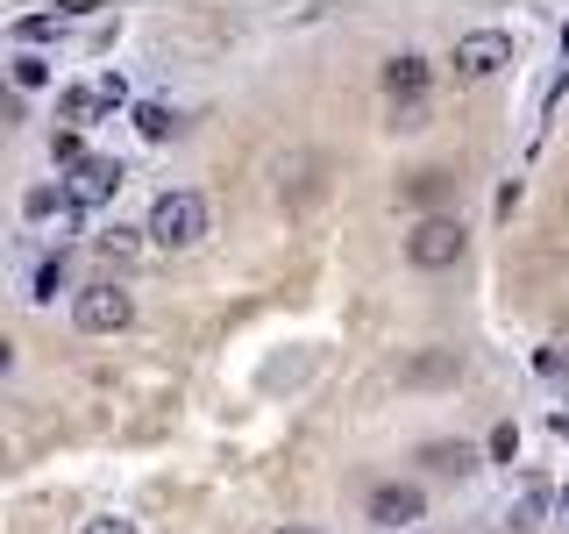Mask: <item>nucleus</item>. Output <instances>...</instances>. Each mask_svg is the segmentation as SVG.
Masks as SVG:
<instances>
[{"label": "nucleus", "instance_id": "1", "mask_svg": "<svg viewBox=\"0 0 569 534\" xmlns=\"http://www.w3.org/2000/svg\"><path fill=\"white\" fill-rule=\"evenodd\" d=\"M157 249H192L207 236V200L200 192H157V207H150V228H142Z\"/></svg>", "mask_w": 569, "mask_h": 534}, {"label": "nucleus", "instance_id": "2", "mask_svg": "<svg viewBox=\"0 0 569 534\" xmlns=\"http://www.w3.org/2000/svg\"><path fill=\"white\" fill-rule=\"evenodd\" d=\"M71 320H79L86 335H121L136 320V299L121 293L114 278H93V285H79V299H71Z\"/></svg>", "mask_w": 569, "mask_h": 534}, {"label": "nucleus", "instance_id": "3", "mask_svg": "<svg viewBox=\"0 0 569 534\" xmlns=\"http://www.w3.org/2000/svg\"><path fill=\"white\" fill-rule=\"evenodd\" d=\"M406 257H413L420 271H449V264L462 257V221H449V214H427L413 236H406Z\"/></svg>", "mask_w": 569, "mask_h": 534}, {"label": "nucleus", "instance_id": "4", "mask_svg": "<svg viewBox=\"0 0 569 534\" xmlns=\"http://www.w3.org/2000/svg\"><path fill=\"white\" fill-rule=\"evenodd\" d=\"M498 65H512V36L506 29H470L456 43V79H491Z\"/></svg>", "mask_w": 569, "mask_h": 534}, {"label": "nucleus", "instance_id": "5", "mask_svg": "<svg viewBox=\"0 0 569 534\" xmlns=\"http://www.w3.org/2000/svg\"><path fill=\"white\" fill-rule=\"evenodd\" d=\"M114 192H121V165H114V157H86V165H71V178H64L71 207H100V200H114Z\"/></svg>", "mask_w": 569, "mask_h": 534}, {"label": "nucleus", "instance_id": "6", "mask_svg": "<svg viewBox=\"0 0 569 534\" xmlns=\"http://www.w3.org/2000/svg\"><path fill=\"white\" fill-rule=\"evenodd\" d=\"M114 107H121V79H100V86H71L58 100V115H64V129H93V121L114 115Z\"/></svg>", "mask_w": 569, "mask_h": 534}, {"label": "nucleus", "instance_id": "7", "mask_svg": "<svg viewBox=\"0 0 569 534\" xmlns=\"http://www.w3.org/2000/svg\"><path fill=\"white\" fill-rule=\"evenodd\" d=\"M370 521H378V527H413V521H420V492H413V485L370 492Z\"/></svg>", "mask_w": 569, "mask_h": 534}, {"label": "nucleus", "instance_id": "8", "mask_svg": "<svg viewBox=\"0 0 569 534\" xmlns=\"http://www.w3.org/2000/svg\"><path fill=\"white\" fill-rule=\"evenodd\" d=\"M385 93L406 100V107H420V93H427V58H413V50H406V58H391L385 65Z\"/></svg>", "mask_w": 569, "mask_h": 534}, {"label": "nucleus", "instance_id": "9", "mask_svg": "<svg viewBox=\"0 0 569 534\" xmlns=\"http://www.w3.org/2000/svg\"><path fill=\"white\" fill-rule=\"evenodd\" d=\"M136 129L150 136V142H164V136L178 129V121H171V107H164V100H142V107H136Z\"/></svg>", "mask_w": 569, "mask_h": 534}, {"label": "nucleus", "instance_id": "10", "mask_svg": "<svg viewBox=\"0 0 569 534\" xmlns=\"http://www.w3.org/2000/svg\"><path fill=\"white\" fill-rule=\"evenodd\" d=\"M71 14H86V8H64V14H29V22L14 29V36H22V43H43V36H64V22H71Z\"/></svg>", "mask_w": 569, "mask_h": 534}, {"label": "nucleus", "instance_id": "11", "mask_svg": "<svg viewBox=\"0 0 569 534\" xmlns=\"http://www.w3.org/2000/svg\"><path fill=\"white\" fill-rule=\"evenodd\" d=\"M427 463H435V471H456V477H462V471H470L477 456L462 449V442H435V449H427Z\"/></svg>", "mask_w": 569, "mask_h": 534}, {"label": "nucleus", "instance_id": "12", "mask_svg": "<svg viewBox=\"0 0 569 534\" xmlns=\"http://www.w3.org/2000/svg\"><path fill=\"white\" fill-rule=\"evenodd\" d=\"M43 79H50V58H36V50H22V58H14V86H22V93H36Z\"/></svg>", "mask_w": 569, "mask_h": 534}, {"label": "nucleus", "instance_id": "13", "mask_svg": "<svg viewBox=\"0 0 569 534\" xmlns=\"http://www.w3.org/2000/svg\"><path fill=\"white\" fill-rule=\"evenodd\" d=\"M491 456H498V463L520 456V427H512V421H498V427H491Z\"/></svg>", "mask_w": 569, "mask_h": 534}, {"label": "nucleus", "instance_id": "14", "mask_svg": "<svg viewBox=\"0 0 569 534\" xmlns=\"http://www.w3.org/2000/svg\"><path fill=\"white\" fill-rule=\"evenodd\" d=\"M58 285H64V257H50L43 271H36V299H58Z\"/></svg>", "mask_w": 569, "mask_h": 534}, {"label": "nucleus", "instance_id": "15", "mask_svg": "<svg viewBox=\"0 0 569 534\" xmlns=\"http://www.w3.org/2000/svg\"><path fill=\"white\" fill-rule=\"evenodd\" d=\"M100 249H107V257H129V249H136V228H100Z\"/></svg>", "mask_w": 569, "mask_h": 534}, {"label": "nucleus", "instance_id": "16", "mask_svg": "<svg viewBox=\"0 0 569 534\" xmlns=\"http://www.w3.org/2000/svg\"><path fill=\"white\" fill-rule=\"evenodd\" d=\"M541 378H569V349H562V343L541 349Z\"/></svg>", "mask_w": 569, "mask_h": 534}, {"label": "nucleus", "instance_id": "17", "mask_svg": "<svg viewBox=\"0 0 569 534\" xmlns=\"http://www.w3.org/2000/svg\"><path fill=\"white\" fill-rule=\"evenodd\" d=\"M50 150H58V165H86V150H79V129H64L58 142H50Z\"/></svg>", "mask_w": 569, "mask_h": 534}, {"label": "nucleus", "instance_id": "18", "mask_svg": "<svg viewBox=\"0 0 569 534\" xmlns=\"http://www.w3.org/2000/svg\"><path fill=\"white\" fill-rule=\"evenodd\" d=\"M50 207H58V192H50V186H36L29 200H22V214H50Z\"/></svg>", "mask_w": 569, "mask_h": 534}, {"label": "nucleus", "instance_id": "19", "mask_svg": "<svg viewBox=\"0 0 569 534\" xmlns=\"http://www.w3.org/2000/svg\"><path fill=\"white\" fill-rule=\"evenodd\" d=\"M79 534H136V521H86Z\"/></svg>", "mask_w": 569, "mask_h": 534}, {"label": "nucleus", "instance_id": "20", "mask_svg": "<svg viewBox=\"0 0 569 534\" xmlns=\"http://www.w3.org/2000/svg\"><path fill=\"white\" fill-rule=\"evenodd\" d=\"M556 435H562V442H569V414H556Z\"/></svg>", "mask_w": 569, "mask_h": 534}, {"label": "nucleus", "instance_id": "21", "mask_svg": "<svg viewBox=\"0 0 569 534\" xmlns=\"http://www.w3.org/2000/svg\"><path fill=\"white\" fill-rule=\"evenodd\" d=\"M284 534H313V527H284Z\"/></svg>", "mask_w": 569, "mask_h": 534}]
</instances>
